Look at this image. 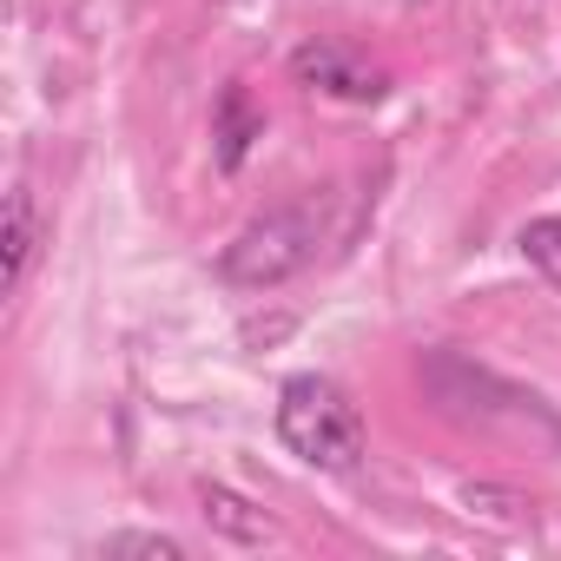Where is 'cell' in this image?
Listing matches in <instances>:
<instances>
[{
    "label": "cell",
    "instance_id": "obj_3",
    "mask_svg": "<svg viewBox=\"0 0 561 561\" xmlns=\"http://www.w3.org/2000/svg\"><path fill=\"white\" fill-rule=\"evenodd\" d=\"M291 80L305 93H324L344 106H383V93H390V73L370 54H357L351 41H305L291 54Z\"/></svg>",
    "mask_w": 561,
    "mask_h": 561
},
{
    "label": "cell",
    "instance_id": "obj_5",
    "mask_svg": "<svg viewBox=\"0 0 561 561\" xmlns=\"http://www.w3.org/2000/svg\"><path fill=\"white\" fill-rule=\"evenodd\" d=\"M257 139H264V113L251 106L244 80H225L218 106H211V159H218V172H238Z\"/></svg>",
    "mask_w": 561,
    "mask_h": 561
},
{
    "label": "cell",
    "instance_id": "obj_2",
    "mask_svg": "<svg viewBox=\"0 0 561 561\" xmlns=\"http://www.w3.org/2000/svg\"><path fill=\"white\" fill-rule=\"evenodd\" d=\"M324 211H331L324 192H298V198L277 205V211L251 218V225L218 251V277H225L231 291H277L285 277H298V271L318 257V244H324Z\"/></svg>",
    "mask_w": 561,
    "mask_h": 561
},
{
    "label": "cell",
    "instance_id": "obj_4",
    "mask_svg": "<svg viewBox=\"0 0 561 561\" xmlns=\"http://www.w3.org/2000/svg\"><path fill=\"white\" fill-rule=\"evenodd\" d=\"M198 515H205V528H211L218 541H231V548H264V541H277V522H271L251 495H238V489H225V482H198Z\"/></svg>",
    "mask_w": 561,
    "mask_h": 561
},
{
    "label": "cell",
    "instance_id": "obj_1",
    "mask_svg": "<svg viewBox=\"0 0 561 561\" xmlns=\"http://www.w3.org/2000/svg\"><path fill=\"white\" fill-rule=\"evenodd\" d=\"M271 423H277V443H285L298 462H311V469H337L344 476V469H357L370 456V423H364L357 397L344 383L318 377V370L285 377Z\"/></svg>",
    "mask_w": 561,
    "mask_h": 561
},
{
    "label": "cell",
    "instance_id": "obj_7",
    "mask_svg": "<svg viewBox=\"0 0 561 561\" xmlns=\"http://www.w3.org/2000/svg\"><path fill=\"white\" fill-rule=\"evenodd\" d=\"M100 554H113V561H185V541L165 528H119L100 541Z\"/></svg>",
    "mask_w": 561,
    "mask_h": 561
},
{
    "label": "cell",
    "instance_id": "obj_6",
    "mask_svg": "<svg viewBox=\"0 0 561 561\" xmlns=\"http://www.w3.org/2000/svg\"><path fill=\"white\" fill-rule=\"evenodd\" d=\"M41 244H47V225H41V211H34V192L14 185V192H8V238H0V291H8V298L27 285Z\"/></svg>",
    "mask_w": 561,
    "mask_h": 561
},
{
    "label": "cell",
    "instance_id": "obj_10",
    "mask_svg": "<svg viewBox=\"0 0 561 561\" xmlns=\"http://www.w3.org/2000/svg\"><path fill=\"white\" fill-rule=\"evenodd\" d=\"M410 8H423V0H410Z\"/></svg>",
    "mask_w": 561,
    "mask_h": 561
},
{
    "label": "cell",
    "instance_id": "obj_9",
    "mask_svg": "<svg viewBox=\"0 0 561 561\" xmlns=\"http://www.w3.org/2000/svg\"><path fill=\"white\" fill-rule=\"evenodd\" d=\"M462 508L469 515H495V522H528V495L522 489H502V482H462Z\"/></svg>",
    "mask_w": 561,
    "mask_h": 561
},
{
    "label": "cell",
    "instance_id": "obj_8",
    "mask_svg": "<svg viewBox=\"0 0 561 561\" xmlns=\"http://www.w3.org/2000/svg\"><path fill=\"white\" fill-rule=\"evenodd\" d=\"M515 244H522V257L548 277V285L561 291V218H528Z\"/></svg>",
    "mask_w": 561,
    "mask_h": 561
}]
</instances>
